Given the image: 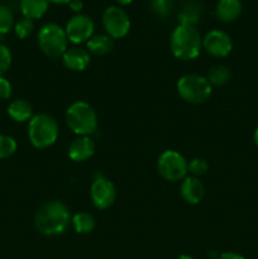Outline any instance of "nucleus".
<instances>
[{"instance_id":"obj_10","label":"nucleus","mask_w":258,"mask_h":259,"mask_svg":"<svg viewBox=\"0 0 258 259\" xmlns=\"http://www.w3.org/2000/svg\"><path fill=\"white\" fill-rule=\"evenodd\" d=\"M90 197L94 206L105 210L114 204L116 199V189L111 181L105 177L99 176L94 180L90 187Z\"/></svg>"},{"instance_id":"obj_24","label":"nucleus","mask_w":258,"mask_h":259,"mask_svg":"<svg viewBox=\"0 0 258 259\" xmlns=\"http://www.w3.org/2000/svg\"><path fill=\"white\" fill-rule=\"evenodd\" d=\"M14 14L7 5H0V34H7L14 28Z\"/></svg>"},{"instance_id":"obj_29","label":"nucleus","mask_w":258,"mask_h":259,"mask_svg":"<svg viewBox=\"0 0 258 259\" xmlns=\"http://www.w3.org/2000/svg\"><path fill=\"white\" fill-rule=\"evenodd\" d=\"M68 7H70V9L72 10L73 13L78 14V13H81V10L83 9V3L82 0H71V2L68 3Z\"/></svg>"},{"instance_id":"obj_31","label":"nucleus","mask_w":258,"mask_h":259,"mask_svg":"<svg viewBox=\"0 0 258 259\" xmlns=\"http://www.w3.org/2000/svg\"><path fill=\"white\" fill-rule=\"evenodd\" d=\"M48 2L51 3V4H55V5H68V3L71 2V0H48Z\"/></svg>"},{"instance_id":"obj_1","label":"nucleus","mask_w":258,"mask_h":259,"mask_svg":"<svg viewBox=\"0 0 258 259\" xmlns=\"http://www.w3.org/2000/svg\"><path fill=\"white\" fill-rule=\"evenodd\" d=\"M71 224L68 207L58 200L43 204L34 215V227L46 237H57L63 234Z\"/></svg>"},{"instance_id":"obj_7","label":"nucleus","mask_w":258,"mask_h":259,"mask_svg":"<svg viewBox=\"0 0 258 259\" xmlns=\"http://www.w3.org/2000/svg\"><path fill=\"white\" fill-rule=\"evenodd\" d=\"M187 163L189 162L179 152L167 149L158 157L157 171H158L159 176L166 181L177 182L186 177L187 172H189Z\"/></svg>"},{"instance_id":"obj_19","label":"nucleus","mask_w":258,"mask_h":259,"mask_svg":"<svg viewBox=\"0 0 258 259\" xmlns=\"http://www.w3.org/2000/svg\"><path fill=\"white\" fill-rule=\"evenodd\" d=\"M89 52L96 56H104L111 52L114 47V42L109 35L106 34H94L90 39L86 42Z\"/></svg>"},{"instance_id":"obj_32","label":"nucleus","mask_w":258,"mask_h":259,"mask_svg":"<svg viewBox=\"0 0 258 259\" xmlns=\"http://www.w3.org/2000/svg\"><path fill=\"white\" fill-rule=\"evenodd\" d=\"M116 3H118L119 5H129V4H132V3L134 2V0H115Z\"/></svg>"},{"instance_id":"obj_21","label":"nucleus","mask_w":258,"mask_h":259,"mask_svg":"<svg viewBox=\"0 0 258 259\" xmlns=\"http://www.w3.org/2000/svg\"><path fill=\"white\" fill-rule=\"evenodd\" d=\"M230 76H232V73H230L229 68L223 65H218L210 68L206 78L211 86H224L229 82Z\"/></svg>"},{"instance_id":"obj_23","label":"nucleus","mask_w":258,"mask_h":259,"mask_svg":"<svg viewBox=\"0 0 258 259\" xmlns=\"http://www.w3.org/2000/svg\"><path fill=\"white\" fill-rule=\"evenodd\" d=\"M14 32L19 39H25L29 37L33 32H34V20L29 19V18H20L18 22L14 24Z\"/></svg>"},{"instance_id":"obj_8","label":"nucleus","mask_w":258,"mask_h":259,"mask_svg":"<svg viewBox=\"0 0 258 259\" xmlns=\"http://www.w3.org/2000/svg\"><path fill=\"white\" fill-rule=\"evenodd\" d=\"M101 23L106 35H109L111 39H120L125 37L132 25L129 15L119 5H111L106 8L101 17Z\"/></svg>"},{"instance_id":"obj_6","label":"nucleus","mask_w":258,"mask_h":259,"mask_svg":"<svg viewBox=\"0 0 258 259\" xmlns=\"http://www.w3.org/2000/svg\"><path fill=\"white\" fill-rule=\"evenodd\" d=\"M177 93L180 98L190 104H202L211 96L212 88L204 76L189 73L177 81Z\"/></svg>"},{"instance_id":"obj_3","label":"nucleus","mask_w":258,"mask_h":259,"mask_svg":"<svg viewBox=\"0 0 258 259\" xmlns=\"http://www.w3.org/2000/svg\"><path fill=\"white\" fill-rule=\"evenodd\" d=\"M66 123L77 136H89L98 129V115L90 104L75 101L66 110Z\"/></svg>"},{"instance_id":"obj_14","label":"nucleus","mask_w":258,"mask_h":259,"mask_svg":"<svg viewBox=\"0 0 258 259\" xmlns=\"http://www.w3.org/2000/svg\"><path fill=\"white\" fill-rule=\"evenodd\" d=\"M65 67L71 71H83L90 65V53L81 47L67 48L62 56Z\"/></svg>"},{"instance_id":"obj_5","label":"nucleus","mask_w":258,"mask_h":259,"mask_svg":"<svg viewBox=\"0 0 258 259\" xmlns=\"http://www.w3.org/2000/svg\"><path fill=\"white\" fill-rule=\"evenodd\" d=\"M37 43L39 50L50 58L62 57L67 51L68 38L65 28L57 23H46L38 30Z\"/></svg>"},{"instance_id":"obj_15","label":"nucleus","mask_w":258,"mask_h":259,"mask_svg":"<svg viewBox=\"0 0 258 259\" xmlns=\"http://www.w3.org/2000/svg\"><path fill=\"white\" fill-rule=\"evenodd\" d=\"M242 10V0H218L215 15L220 22L232 23L240 17Z\"/></svg>"},{"instance_id":"obj_16","label":"nucleus","mask_w":258,"mask_h":259,"mask_svg":"<svg viewBox=\"0 0 258 259\" xmlns=\"http://www.w3.org/2000/svg\"><path fill=\"white\" fill-rule=\"evenodd\" d=\"M204 13V7L199 0H187L179 12L180 24H190L196 27Z\"/></svg>"},{"instance_id":"obj_28","label":"nucleus","mask_w":258,"mask_h":259,"mask_svg":"<svg viewBox=\"0 0 258 259\" xmlns=\"http://www.w3.org/2000/svg\"><path fill=\"white\" fill-rule=\"evenodd\" d=\"M12 95V85L5 77H0V100H7Z\"/></svg>"},{"instance_id":"obj_25","label":"nucleus","mask_w":258,"mask_h":259,"mask_svg":"<svg viewBox=\"0 0 258 259\" xmlns=\"http://www.w3.org/2000/svg\"><path fill=\"white\" fill-rule=\"evenodd\" d=\"M18 148L17 141L7 134H0V159L13 156Z\"/></svg>"},{"instance_id":"obj_22","label":"nucleus","mask_w":258,"mask_h":259,"mask_svg":"<svg viewBox=\"0 0 258 259\" xmlns=\"http://www.w3.org/2000/svg\"><path fill=\"white\" fill-rule=\"evenodd\" d=\"M149 7L154 15L159 18H166L174 12L175 0H151Z\"/></svg>"},{"instance_id":"obj_13","label":"nucleus","mask_w":258,"mask_h":259,"mask_svg":"<svg viewBox=\"0 0 258 259\" xmlns=\"http://www.w3.org/2000/svg\"><path fill=\"white\" fill-rule=\"evenodd\" d=\"M180 194H181V197L187 204L196 205L204 197V185H202V182L197 177H185L181 184V187H180Z\"/></svg>"},{"instance_id":"obj_20","label":"nucleus","mask_w":258,"mask_h":259,"mask_svg":"<svg viewBox=\"0 0 258 259\" xmlns=\"http://www.w3.org/2000/svg\"><path fill=\"white\" fill-rule=\"evenodd\" d=\"M71 223L73 225V229L78 234H90L96 227L95 218L89 212H77L72 217Z\"/></svg>"},{"instance_id":"obj_18","label":"nucleus","mask_w":258,"mask_h":259,"mask_svg":"<svg viewBox=\"0 0 258 259\" xmlns=\"http://www.w3.org/2000/svg\"><path fill=\"white\" fill-rule=\"evenodd\" d=\"M48 0H20L19 8L23 17L29 18V19H39L47 13Z\"/></svg>"},{"instance_id":"obj_11","label":"nucleus","mask_w":258,"mask_h":259,"mask_svg":"<svg viewBox=\"0 0 258 259\" xmlns=\"http://www.w3.org/2000/svg\"><path fill=\"white\" fill-rule=\"evenodd\" d=\"M202 47L214 57H227L233 50V40L224 30L212 29L202 38Z\"/></svg>"},{"instance_id":"obj_34","label":"nucleus","mask_w":258,"mask_h":259,"mask_svg":"<svg viewBox=\"0 0 258 259\" xmlns=\"http://www.w3.org/2000/svg\"><path fill=\"white\" fill-rule=\"evenodd\" d=\"M177 259H192V257L191 255H187V254H181V255H179V258Z\"/></svg>"},{"instance_id":"obj_4","label":"nucleus","mask_w":258,"mask_h":259,"mask_svg":"<svg viewBox=\"0 0 258 259\" xmlns=\"http://www.w3.org/2000/svg\"><path fill=\"white\" fill-rule=\"evenodd\" d=\"M58 124L53 116L48 114H37L28 124V137L35 148H48L56 143L58 138Z\"/></svg>"},{"instance_id":"obj_17","label":"nucleus","mask_w":258,"mask_h":259,"mask_svg":"<svg viewBox=\"0 0 258 259\" xmlns=\"http://www.w3.org/2000/svg\"><path fill=\"white\" fill-rule=\"evenodd\" d=\"M8 115L17 123H24L33 118V108L24 99H17L8 106Z\"/></svg>"},{"instance_id":"obj_33","label":"nucleus","mask_w":258,"mask_h":259,"mask_svg":"<svg viewBox=\"0 0 258 259\" xmlns=\"http://www.w3.org/2000/svg\"><path fill=\"white\" fill-rule=\"evenodd\" d=\"M253 139H254V143H255V146L258 147V128L255 129V131H254V134H253Z\"/></svg>"},{"instance_id":"obj_26","label":"nucleus","mask_w":258,"mask_h":259,"mask_svg":"<svg viewBox=\"0 0 258 259\" xmlns=\"http://www.w3.org/2000/svg\"><path fill=\"white\" fill-rule=\"evenodd\" d=\"M187 169L194 177H199L206 174L209 164L204 158H194L187 163Z\"/></svg>"},{"instance_id":"obj_27","label":"nucleus","mask_w":258,"mask_h":259,"mask_svg":"<svg viewBox=\"0 0 258 259\" xmlns=\"http://www.w3.org/2000/svg\"><path fill=\"white\" fill-rule=\"evenodd\" d=\"M12 65V52L4 45H0V77L9 70Z\"/></svg>"},{"instance_id":"obj_9","label":"nucleus","mask_w":258,"mask_h":259,"mask_svg":"<svg viewBox=\"0 0 258 259\" xmlns=\"http://www.w3.org/2000/svg\"><path fill=\"white\" fill-rule=\"evenodd\" d=\"M95 23L89 15L78 13L72 15L66 24L65 32L68 40L75 45H81L90 39L94 35Z\"/></svg>"},{"instance_id":"obj_2","label":"nucleus","mask_w":258,"mask_h":259,"mask_svg":"<svg viewBox=\"0 0 258 259\" xmlns=\"http://www.w3.org/2000/svg\"><path fill=\"white\" fill-rule=\"evenodd\" d=\"M169 47L175 57L184 61L195 60L202 48V38L195 25L179 24L171 33Z\"/></svg>"},{"instance_id":"obj_30","label":"nucleus","mask_w":258,"mask_h":259,"mask_svg":"<svg viewBox=\"0 0 258 259\" xmlns=\"http://www.w3.org/2000/svg\"><path fill=\"white\" fill-rule=\"evenodd\" d=\"M217 259H245L242 254L235 252H225L222 253V254L218 255Z\"/></svg>"},{"instance_id":"obj_12","label":"nucleus","mask_w":258,"mask_h":259,"mask_svg":"<svg viewBox=\"0 0 258 259\" xmlns=\"http://www.w3.org/2000/svg\"><path fill=\"white\" fill-rule=\"evenodd\" d=\"M95 152V142L89 136H77L68 146V157L75 162H85Z\"/></svg>"}]
</instances>
